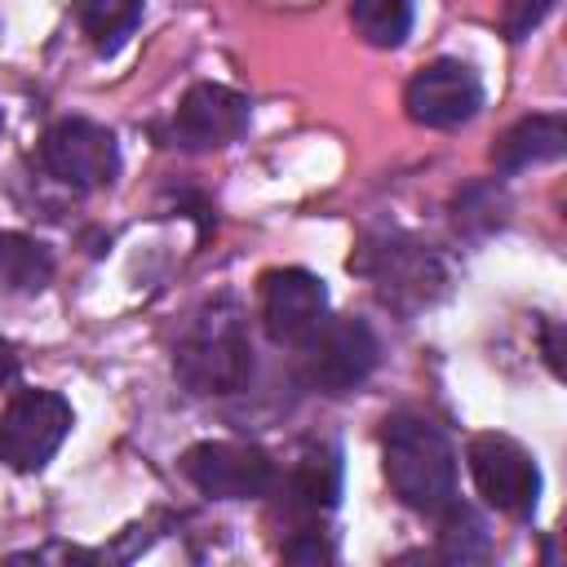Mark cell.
Masks as SVG:
<instances>
[{"label":"cell","mask_w":567,"mask_h":567,"mask_svg":"<svg viewBox=\"0 0 567 567\" xmlns=\"http://www.w3.org/2000/svg\"><path fill=\"white\" fill-rule=\"evenodd\" d=\"M381 456L390 492L421 514H439L456 501V452L425 416L399 412L381 430Z\"/></svg>","instance_id":"6da1fadb"},{"label":"cell","mask_w":567,"mask_h":567,"mask_svg":"<svg viewBox=\"0 0 567 567\" xmlns=\"http://www.w3.org/2000/svg\"><path fill=\"white\" fill-rule=\"evenodd\" d=\"M173 372L195 394L239 390L252 372V346H248L239 306H230V301L204 306L173 350Z\"/></svg>","instance_id":"7a4b0ae2"},{"label":"cell","mask_w":567,"mask_h":567,"mask_svg":"<svg viewBox=\"0 0 567 567\" xmlns=\"http://www.w3.org/2000/svg\"><path fill=\"white\" fill-rule=\"evenodd\" d=\"M71 403L53 390H18L0 408V461L18 474H35L53 461L71 434Z\"/></svg>","instance_id":"3957f363"},{"label":"cell","mask_w":567,"mask_h":567,"mask_svg":"<svg viewBox=\"0 0 567 567\" xmlns=\"http://www.w3.org/2000/svg\"><path fill=\"white\" fill-rule=\"evenodd\" d=\"M40 164L53 182L71 190H97L115 182L120 146H115V133L93 120H58L40 137Z\"/></svg>","instance_id":"277c9868"},{"label":"cell","mask_w":567,"mask_h":567,"mask_svg":"<svg viewBox=\"0 0 567 567\" xmlns=\"http://www.w3.org/2000/svg\"><path fill=\"white\" fill-rule=\"evenodd\" d=\"M377 368V337L363 319H323L301 341V377L323 394H346Z\"/></svg>","instance_id":"5b68a950"},{"label":"cell","mask_w":567,"mask_h":567,"mask_svg":"<svg viewBox=\"0 0 567 567\" xmlns=\"http://www.w3.org/2000/svg\"><path fill=\"white\" fill-rule=\"evenodd\" d=\"M470 474H474L478 496L509 518H527L540 501V470H536L532 452L523 443H514L509 434H474L470 439Z\"/></svg>","instance_id":"8992f818"},{"label":"cell","mask_w":567,"mask_h":567,"mask_svg":"<svg viewBox=\"0 0 567 567\" xmlns=\"http://www.w3.org/2000/svg\"><path fill=\"white\" fill-rule=\"evenodd\" d=\"M182 474L213 501H252L275 487V461L252 443L208 439L186 447Z\"/></svg>","instance_id":"52a82bcc"},{"label":"cell","mask_w":567,"mask_h":567,"mask_svg":"<svg viewBox=\"0 0 567 567\" xmlns=\"http://www.w3.org/2000/svg\"><path fill=\"white\" fill-rule=\"evenodd\" d=\"M403 106L425 128H456V124H465L483 106V84H478V75H474L470 62L439 58V62L421 66L408 80Z\"/></svg>","instance_id":"ba28073f"},{"label":"cell","mask_w":567,"mask_h":567,"mask_svg":"<svg viewBox=\"0 0 567 567\" xmlns=\"http://www.w3.org/2000/svg\"><path fill=\"white\" fill-rule=\"evenodd\" d=\"M248 120H252V106L244 93L226 84H190L173 111L168 142L182 151H217V146H230L248 128Z\"/></svg>","instance_id":"9c48e42d"},{"label":"cell","mask_w":567,"mask_h":567,"mask_svg":"<svg viewBox=\"0 0 567 567\" xmlns=\"http://www.w3.org/2000/svg\"><path fill=\"white\" fill-rule=\"evenodd\" d=\"M328 319V288L301 266L270 270L261 279V323L279 346H301Z\"/></svg>","instance_id":"30bf717a"},{"label":"cell","mask_w":567,"mask_h":567,"mask_svg":"<svg viewBox=\"0 0 567 567\" xmlns=\"http://www.w3.org/2000/svg\"><path fill=\"white\" fill-rule=\"evenodd\" d=\"M363 270L377 279V292L394 306H421L443 288V270L430 252L394 244V248H377V266L363 261Z\"/></svg>","instance_id":"8fae6325"},{"label":"cell","mask_w":567,"mask_h":567,"mask_svg":"<svg viewBox=\"0 0 567 567\" xmlns=\"http://www.w3.org/2000/svg\"><path fill=\"white\" fill-rule=\"evenodd\" d=\"M563 146H567V124H563V115H527V120H518V124L492 146V159H496V168L518 173V168L558 159Z\"/></svg>","instance_id":"7c38bea8"},{"label":"cell","mask_w":567,"mask_h":567,"mask_svg":"<svg viewBox=\"0 0 567 567\" xmlns=\"http://www.w3.org/2000/svg\"><path fill=\"white\" fill-rule=\"evenodd\" d=\"M288 496H292V509L328 514L341 496V456L332 447H306L288 478Z\"/></svg>","instance_id":"4fadbf2b"},{"label":"cell","mask_w":567,"mask_h":567,"mask_svg":"<svg viewBox=\"0 0 567 567\" xmlns=\"http://www.w3.org/2000/svg\"><path fill=\"white\" fill-rule=\"evenodd\" d=\"M49 279H53V252L31 235L4 230L0 235V292L27 297V292H40Z\"/></svg>","instance_id":"5bb4252c"},{"label":"cell","mask_w":567,"mask_h":567,"mask_svg":"<svg viewBox=\"0 0 567 567\" xmlns=\"http://www.w3.org/2000/svg\"><path fill=\"white\" fill-rule=\"evenodd\" d=\"M142 18V0H75V22L97 53H115L124 35H133Z\"/></svg>","instance_id":"9a60e30c"},{"label":"cell","mask_w":567,"mask_h":567,"mask_svg":"<svg viewBox=\"0 0 567 567\" xmlns=\"http://www.w3.org/2000/svg\"><path fill=\"white\" fill-rule=\"evenodd\" d=\"M350 22L372 49H399L412 31V0H350Z\"/></svg>","instance_id":"2e32d148"},{"label":"cell","mask_w":567,"mask_h":567,"mask_svg":"<svg viewBox=\"0 0 567 567\" xmlns=\"http://www.w3.org/2000/svg\"><path fill=\"white\" fill-rule=\"evenodd\" d=\"M443 514V532H439V545H443V554L452 558V563H483L487 554H492V536H487V527H483V518L474 514V509H465V505H447V509H439Z\"/></svg>","instance_id":"e0dca14e"},{"label":"cell","mask_w":567,"mask_h":567,"mask_svg":"<svg viewBox=\"0 0 567 567\" xmlns=\"http://www.w3.org/2000/svg\"><path fill=\"white\" fill-rule=\"evenodd\" d=\"M549 9H554V0H505L501 4V35L505 40L532 35V27H540Z\"/></svg>","instance_id":"ac0fdd59"},{"label":"cell","mask_w":567,"mask_h":567,"mask_svg":"<svg viewBox=\"0 0 567 567\" xmlns=\"http://www.w3.org/2000/svg\"><path fill=\"white\" fill-rule=\"evenodd\" d=\"M284 558H292V563H323V558H332V549L323 545V536L315 527H306V532H297V540L284 545Z\"/></svg>","instance_id":"d6986e66"},{"label":"cell","mask_w":567,"mask_h":567,"mask_svg":"<svg viewBox=\"0 0 567 567\" xmlns=\"http://www.w3.org/2000/svg\"><path fill=\"white\" fill-rule=\"evenodd\" d=\"M13 377H18V354H13V346L0 337V390H4Z\"/></svg>","instance_id":"ffe728a7"},{"label":"cell","mask_w":567,"mask_h":567,"mask_svg":"<svg viewBox=\"0 0 567 567\" xmlns=\"http://www.w3.org/2000/svg\"><path fill=\"white\" fill-rule=\"evenodd\" d=\"M0 128H4V120H0Z\"/></svg>","instance_id":"44dd1931"}]
</instances>
